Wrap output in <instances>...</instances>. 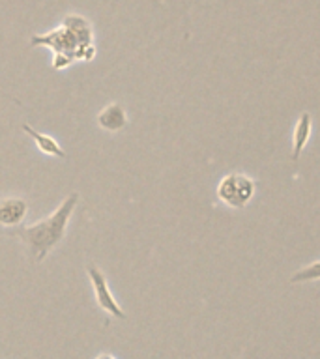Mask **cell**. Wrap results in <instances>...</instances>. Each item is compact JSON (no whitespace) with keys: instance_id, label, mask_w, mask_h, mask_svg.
<instances>
[{"instance_id":"obj_9","label":"cell","mask_w":320,"mask_h":359,"mask_svg":"<svg viewBox=\"0 0 320 359\" xmlns=\"http://www.w3.org/2000/svg\"><path fill=\"white\" fill-rule=\"evenodd\" d=\"M311 281H320V260L311 262V264L303 266L290 277V283H311Z\"/></svg>"},{"instance_id":"obj_6","label":"cell","mask_w":320,"mask_h":359,"mask_svg":"<svg viewBox=\"0 0 320 359\" xmlns=\"http://www.w3.org/2000/svg\"><path fill=\"white\" fill-rule=\"evenodd\" d=\"M98 126L107 133H118L127 126V113L122 103H111L98 113Z\"/></svg>"},{"instance_id":"obj_5","label":"cell","mask_w":320,"mask_h":359,"mask_svg":"<svg viewBox=\"0 0 320 359\" xmlns=\"http://www.w3.org/2000/svg\"><path fill=\"white\" fill-rule=\"evenodd\" d=\"M28 214V202L21 196H6L0 201V227L17 228Z\"/></svg>"},{"instance_id":"obj_10","label":"cell","mask_w":320,"mask_h":359,"mask_svg":"<svg viewBox=\"0 0 320 359\" xmlns=\"http://www.w3.org/2000/svg\"><path fill=\"white\" fill-rule=\"evenodd\" d=\"M96 359H116V358H114L113 353H100Z\"/></svg>"},{"instance_id":"obj_2","label":"cell","mask_w":320,"mask_h":359,"mask_svg":"<svg viewBox=\"0 0 320 359\" xmlns=\"http://www.w3.org/2000/svg\"><path fill=\"white\" fill-rule=\"evenodd\" d=\"M79 193H71L49 217L34 223L30 227H17L13 234L28 247V252L36 262H44L55 247L66 238L71 215L75 212Z\"/></svg>"},{"instance_id":"obj_3","label":"cell","mask_w":320,"mask_h":359,"mask_svg":"<svg viewBox=\"0 0 320 359\" xmlns=\"http://www.w3.org/2000/svg\"><path fill=\"white\" fill-rule=\"evenodd\" d=\"M257 193V183L253 178L242 172H229L221 178L217 187H215V195L220 199L226 208L233 210H244L253 196Z\"/></svg>"},{"instance_id":"obj_1","label":"cell","mask_w":320,"mask_h":359,"mask_svg":"<svg viewBox=\"0 0 320 359\" xmlns=\"http://www.w3.org/2000/svg\"><path fill=\"white\" fill-rule=\"evenodd\" d=\"M32 45H47L55 50V68L64 70L73 60H92L96 55L92 45V26L79 15H71L64 21L62 28L34 36Z\"/></svg>"},{"instance_id":"obj_7","label":"cell","mask_w":320,"mask_h":359,"mask_svg":"<svg viewBox=\"0 0 320 359\" xmlns=\"http://www.w3.org/2000/svg\"><path fill=\"white\" fill-rule=\"evenodd\" d=\"M311 131H313V116L309 113H301L298 122H296L294 126V135H292V139H294V148H292V161L298 163V159H300L301 151L303 148L308 146L309 139H311Z\"/></svg>"},{"instance_id":"obj_8","label":"cell","mask_w":320,"mask_h":359,"mask_svg":"<svg viewBox=\"0 0 320 359\" xmlns=\"http://www.w3.org/2000/svg\"><path fill=\"white\" fill-rule=\"evenodd\" d=\"M23 131H25L26 135H30V139L36 142V146H38V150L42 151V154L51 156V158H60V159L66 158V151L62 150V146L58 145L57 140L53 139L51 135L39 133L38 129H34V127L28 126V124L23 126Z\"/></svg>"},{"instance_id":"obj_4","label":"cell","mask_w":320,"mask_h":359,"mask_svg":"<svg viewBox=\"0 0 320 359\" xmlns=\"http://www.w3.org/2000/svg\"><path fill=\"white\" fill-rule=\"evenodd\" d=\"M88 277H90V283H92V288H94V296L98 305L101 307V311H105L107 315L114 316V318H120V320H126L127 315L126 311L120 307V303L116 302L113 290L109 288V283H107L105 273L94 264L90 262L87 268Z\"/></svg>"}]
</instances>
